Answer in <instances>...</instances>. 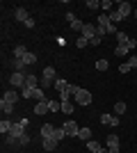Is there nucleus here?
Masks as SVG:
<instances>
[{
    "mask_svg": "<svg viewBox=\"0 0 137 153\" xmlns=\"http://www.w3.org/2000/svg\"><path fill=\"white\" fill-rule=\"evenodd\" d=\"M23 62H25V66H32L34 62H37V55H34V53H25V55H23Z\"/></svg>",
    "mask_w": 137,
    "mask_h": 153,
    "instance_id": "19",
    "label": "nucleus"
},
{
    "mask_svg": "<svg viewBox=\"0 0 137 153\" xmlns=\"http://www.w3.org/2000/svg\"><path fill=\"white\" fill-rule=\"evenodd\" d=\"M135 19H137V9H135Z\"/></svg>",
    "mask_w": 137,
    "mask_h": 153,
    "instance_id": "47",
    "label": "nucleus"
},
{
    "mask_svg": "<svg viewBox=\"0 0 137 153\" xmlns=\"http://www.w3.org/2000/svg\"><path fill=\"white\" fill-rule=\"evenodd\" d=\"M80 37H85L87 41H89V39H94V37H96V25H94V23H85V25H82V30H80Z\"/></svg>",
    "mask_w": 137,
    "mask_h": 153,
    "instance_id": "5",
    "label": "nucleus"
},
{
    "mask_svg": "<svg viewBox=\"0 0 137 153\" xmlns=\"http://www.w3.org/2000/svg\"><path fill=\"white\" fill-rule=\"evenodd\" d=\"M48 110H50V112H59V110H62V103L50 101V98H48Z\"/></svg>",
    "mask_w": 137,
    "mask_h": 153,
    "instance_id": "29",
    "label": "nucleus"
},
{
    "mask_svg": "<svg viewBox=\"0 0 137 153\" xmlns=\"http://www.w3.org/2000/svg\"><path fill=\"white\" fill-rule=\"evenodd\" d=\"M105 34H107V30H105V27H101V25H96V37H101V39H103Z\"/></svg>",
    "mask_w": 137,
    "mask_h": 153,
    "instance_id": "37",
    "label": "nucleus"
},
{
    "mask_svg": "<svg viewBox=\"0 0 137 153\" xmlns=\"http://www.w3.org/2000/svg\"><path fill=\"white\" fill-rule=\"evenodd\" d=\"M41 78H44V80H48V82H55V80H57V73H55V69H53V66H46Z\"/></svg>",
    "mask_w": 137,
    "mask_h": 153,
    "instance_id": "10",
    "label": "nucleus"
},
{
    "mask_svg": "<svg viewBox=\"0 0 137 153\" xmlns=\"http://www.w3.org/2000/svg\"><path fill=\"white\" fill-rule=\"evenodd\" d=\"M57 144H59V142L55 140V135H53V137H44V142H41V146H44L46 151H55Z\"/></svg>",
    "mask_w": 137,
    "mask_h": 153,
    "instance_id": "8",
    "label": "nucleus"
},
{
    "mask_svg": "<svg viewBox=\"0 0 137 153\" xmlns=\"http://www.w3.org/2000/svg\"><path fill=\"white\" fill-rule=\"evenodd\" d=\"M12 126H14V121H9V119H2V121H0V133H2V135H9Z\"/></svg>",
    "mask_w": 137,
    "mask_h": 153,
    "instance_id": "16",
    "label": "nucleus"
},
{
    "mask_svg": "<svg viewBox=\"0 0 137 153\" xmlns=\"http://www.w3.org/2000/svg\"><path fill=\"white\" fill-rule=\"evenodd\" d=\"M25 46H16V48H14V57H16V59H21V57H23V55H25Z\"/></svg>",
    "mask_w": 137,
    "mask_h": 153,
    "instance_id": "30",
    "label": "nucleus"
},
{
    "mask_svg": "<svg viewBox=\"0 0 137 153\" xmlns=\"http://www.w3.org/2000/svg\"><path fill=\"white\" fill-rule=\"evenodd\" d=\"M128 53H130V51H128L126 46H119V44H117V48H114V55H117V57H126Z\"/></svg>",
    "mask_w": 137,
    "mask_h": 153,
    "instance_id": "24",
    "label": "nucleus"
},
{
    "mask_svg": "<svg viewBox=\"0 0 137 153\" xmlns=\"http://www.w3.org/2000/svg\"><path fill=\"white\" fill-rule=\"evenodd\" d=\"M135 153H137V151H135Z\"/></svg>",
    "mask_w": 137,
    "mask_h": 153,
    "instance_id": "48",
    "label": "nucleus"
},
{
    "mask_svg": "<svg viewBox=\"0 0 137 153\" xmlns=\"http://www.w3.org/2000/svg\"><path fill=\"white\" fill-rule=\"evenodd\" d=\"M78 140H82V142H89V140H91V130H89V128H80Z\"/></svg>",
    "mask_w": 137,
    "mask_h": 153,
    "instance_id": "20",
    "label": "nucleus"
},
{
    "mask_svg": "<svg viewBox=\"0 0 137 153\" xmlns=\"http://www.w3.org/2000/svg\"><path fill=\"white\" fill-rule=\"evenodd\" d=\"M101 123H103V126H112V128H117V126H119V117L107 114V112H105V114H101Z\"/></svg>",
    "mask_w": 137,
    "mask_h": 153,
    "instance_id": "6",
    "label": "nucleus"
},
{
    "mask_svg": "<svg viewBox=\"0 0 137 153\" xmlns=\"http://www.w3.org/2000/svg\"><path fill=\"white\" fill-rule=\"evenodd\" d=\"M105 144H107V149H114V146H119V135H107Z\"/></svg>",
    "mask_w": 137,
    "mask_h": 153,
    "instance_id": "18",
    "label": "nucleus"
},
{
    "mask_svg": "<svg viewBox=\"0 0 137 153\" xmlns=\"http://www.w3.org/2000/svg\"><path fill=\"white\" fill-rule=\"evenodd\" d=\"M98 25L107 30V27H110V25H114V23H110V19H107V14H101V16H98Z\"/></svg>",
    "mask_w": 137,
    "mask_h": 153,
    "instance_id": "21",
    "label": "nucleus"
},
{
    "mask_svg": "<svg viewBox=\"0 0 137 153\" xmlns=\"http://www.w3.org/2000/svg\"><path fill=\"white\" fill-rule=\"evenodd\" d=\"M117 12L121 14V19H126V16H130V12H133L130 2H126V0H121V2L117 5Z\"/></svg>",
    "mask_w": 137,
    "mask_h": 153,
    "instance_id": "7",
    "label": "nucleus"
},
{
    "mask_svg": "<svg viewBox=\"0 0 137 153\" xmlns=\"http://www.w3.org/2000/svg\"><path fill=\"white\" fill-rule=\"evenodd\" d=\"M66 85H69V82H66V80H62V78H57V80H55V82H53V87H55V89H57L59 94H62V91L66 89Z\"/></svg>",
    "mask_w": 137,
    "mask_h": 153,
    "instance_id": "22",
    "label": "nucleus"
},
{
    "mask_svg": "<svg viewBox=\"0 0 137 153\" xmlns=\"http://www.w3.org/2000/svg\"><path fill=\"white\" fill-rule=\"evenodd\" d=\"M87 149H89L91 153H98V151H101V149H103V146H101V144H98V142L89 140V142H87Z\"/></svg>",
    "mask_w": 137,
    "mask_h": 153,
    "instance_id": "26",
    "label": "nucleus"
},
{
    "mask_svg": "<svg viewBox=\"0 0 137 153\" xmlns=\"http://www.w3.org/2000/svg\"><path fill=\"white\" fill-rule=\"evenodd\" d=\"M23 25H25V27H34V19H32V16H30V19H27L25 23H23Z\"/></svg>",
    "mask_w": 137,
    "mask_h": 153,
    "instance_id": "44",
    "label": "nucleus"
},
{
    "mask_svg": "<svg viewBox=\"0 0 137 153\" xmlns=\"http://www.w3.org/2000/svg\"><path fill=\"white\" fill-rule=\"evenodd\" d=\"M73 101L78 103V105H89V103H91V94L87 89H82V87H78L76 94H73Z\"/></svg>",
    "mask_w": 137,
    "mask_h": 153,
    "instance_id": "1",
    "label": "nucleus"
},
{
    "mask_svg": "<svg viewBox=\"0 0 137 153\" xmlns=\"http://www.w3.org/2000/svg\"><path fill=\"white\" fill-rule=\"evenodd\" d=\"M27 144H30V135H23L21 137V146H27Z\"/></svg>",
    "mask_w": 137,
    "mask_h": 153,
    "instance_id": "40",
    "label": "nucleus"
},
{
    "mask_svg": "<svg viewBox=\"0 0 137 153\" xmlns=\"http://www.w3.org/2000/svg\"><path fill=\"white\" fill-rule=\"evenodd\" d=\"M53 135H55V126L53 123H44L41 126V140L44 137H53Z\"/></svg>",
    "mask_w": 137,
    "mask_h": 153,
    "instance_id": "11",
    "label": "nucleus"
},
{
    "mask_svg": "<svg viewBox=\"0 0 137 153\" xmlns=\"http://www.w3.org/2000/svg\"><path fill=\"white\" fill-rule=\"evenodd\" d=\"M14 16H16V21H23V23H25V21L30 19V14H27V9H25V7H19V9L14 12Z\"/></svg>",
    "mask_w": 137,
    "mask_h": 153,
    "instance_id": "12",
    "label": "nucleus"
},
{
    "mask_svg": "<svg viewBox=\"0 0 137 153\" xmlns=\"http://www.w3.org/2000/svg\"><path fill=\"white\" fill-rule=\"evenodd\" d=\"M0 110H2V114H12L14 112V103H7L5 98H0Z\"/></svg>",
    "mask_w": 137,
    "mask_h": 153,
    "instance_id": "15",
    "label": "nucleus"
},
{
    "mask_svg": "<svg viewBox=\"0 0 137 153\" xmlns=\"http://www.w3.org/2000/svg\"><path fill=\"white\" fill-rule=\"evenodd\" d=\"M39 85H41V89H48L53 82H48V80H44V78H41V82H39Z\"/></svg>",
    "mask_w": 137,
    "mask_h": 153,
    "instance_id": "43",
    "label": "nucleus"
},
{
    "mask_svg": "<svg viewBox=\"0 0 137 153\" xmlns=\"http://www.w3.org/2000/svg\"><path fill=\"white\" fill-rule=\"evenodd\" d=\"M66 23H69L76 32H80V30H82V25H85V23H82V21H80L73 12H66Z\"/></svg>",
    "mask_w": 137,
    "mask_h": 153,
    "instance_id": "3",
    "label": "nucleus"
},
{
    "mask_svg": "<svg viewBox=\"0 0 137 153\" xmlns=\"http://www.w3.org/2000/svg\"><path fill=\"white\" fill-rule=\"evenodd\" d=\"M114 112H117V114H124V112H126V103L117 101V103H114Z\"/></svg>",
    "mask_w": 137,
    "mask_h": 153,
    "instance_id": "32",
    "label": "nucleus"
},
{
    "mask_svg": "<svg viewBox=\"0 0 137 153\" xmlns=\"http://www.w3.org/2000/svg\"><path fill=\"white\" fill-rule=\"evenodd\" d=\"M107 66H110V64H107V59H98V62H96V69H98V71H107Z\"/></svg>",
    "mask_w": 137,
    "mask_h": 153,
    "instance_id": "34",
    "label": "nucleus"
},
{
    "mask_svg": "<svg viewBox=\"0 0 137 153\" xmlns=\"http://www.w3.org/2000/svg\"><path fill=\"white\" fill-rule=\"evenodd\" d=\"M107 19H110V23H119V21H121V14H119L117 9H112V12L107 14Z\"/></svg>",
    "mask_w": 137,
    "mask_h": 153,
    "instance_id": "27",
    "label": "nucleus"
},
{
    "mask_svg": "<svg viewBox=\"0 0 137 153\" xmlns=\"http://www.w3.org/2000/svg\"><path fill=\"white\" fill-rule=\"evenodd\" d=\"M2 98H5L7 103H14V105H16V103H19V94H16V91H14V89L5 91V94H2Z\"/></svg>",
    "mask_w": 137,
    "mask_h": 153,
    "instance_id": "14",
    "label": "nucleus"
},
{
    "mask_svg": "<svg viewBox=\"0 0 137 153\" xmlns=\"http://www.w3.org/2000/svg\"><path fill=\"white\" fill-rule=\"evenodd\" d=\"M62 112H64V114H73V103L71 101H62Z\"/></svg>",
    "mask_w": 137,
    "mask_h": 153,
    "instance_id": "25",
    "label": "nucleus"
},
{
    "mask_svg": "<svg viewBox=\"0 0 137 153\" xmlns=\"http://www.w3.org/2000/svg\"><path fill=\"white\" fill-rule=\"evenodd\" d=\"M85 7L89 9V12H96V9H101V2H98V0H87Z\"/></svg>",
    "mask_w": 137,
    "mask_h": 153,
    "instance_id": "23",
    "label": "nucleus"
},
{
    "mask_svg": "<svg viewBox=\"0 0 137 153\" xmlns=\"http://www.w3.org/2000/svg\"><path fill=\"white\" fill-rule=\"evenodd\" d=\"M128 64H130V69H137V55H133V57L128 59Z\"/></svg>",
    "mask_w": 137,
    "mask_h": 153,
    "instance_id": "41",
    "label": "nucleus"
},
{
    "mask_svg": "<svg viewBox=\"0 0 137 153\" xmlns=\"http://www.w3.org/2000/svg\"><path fill=\"white\" fill-rule=\"evenodd\" d=\"M62 128H64V133H66V137H78V133H80V128H78V123L73 121V119H66V121L62 123Z\"/></svg>",
    "mask_w": 137,
    "mask_h": 153,
    "instance_id": "2",
    "label": "nucleus"
},
{
    "mask_svg": "<svg viewBox=\"0 0 137 153\" xmlns=\"http://www.w3.org/2000/svg\"><path fill=\"white\" fill-rule=\"evenodd\" d=\"M128 39H130L128 34H124V32H117V41H119V46H126V44H128Z\"/></svg>",
    "mask_w": 137,
    "mask_h": 153,
    "instance_id": "31",
    "label": "nucleus"
},
{
    "mask_svg": "<svg viewBox=\"0 0 137 153\" xmlns=\"http://www.w3.org/2000/svg\"><path fill=\"white\" fill-rule=\"evenodd\" d=\"M76 46H78V48H85V46H89V41H87L85 37H78V41H76Z\"/></svg>",
    "mask_w": 137,
    "mask_h": 153,
    "instance_id": "35",
    "label": "nucleus"
},
{
    "mask_svg": "<svg viewBox=\"0 0 137 153\" xmlns=\"http://www.w3.org/2000/svg\"><path fill=\"white\" fill-rule=\"evenodd\" d=\"M98 153H110V151H107V146H105V149H101V151H98Z\"/></svg>",
    "mask_w": 137,
    "mask_h": 153,
    "instance_id": "46",
    "label": "nucleus"
},
{
    "mask_svg": "<svg viewBox=\"0 0 137 153\" xmlns=\"http://www.w3.org/2000/svg\"><path fill=\"white\" fill-rule=\"evenodd\" d=\"M103 44V39L101 37H94V39H89V46H101Z\"/></svg>",
    "mask_w": 137,
    "mask_h": 153,
    "instance_id": "39",
    "label": "nucleus"
},
{
    "mask_svg": "<svg viewBox=\"0 0 137 153\" xmlns=\"http://www.w3.org/2000/svg\"><path fill=\"white\" fill-rule=\"evenodd\" d=\"M101 9H103V14H110L112 9H114V5H112L110 0H103V2H101Z\"/></svg>",
    "mask_w": 137,
    "mask_h": 153,
    "instance_id": "28",
    "label": "nucleus"
},
{
    "mask_svg": "<svg viewBox=\"0 0 137 153\" xmlns=\"http://www.w3.org/2000/svg\"><path fill=\"white\" fill-rule=\"evenodd\" d=\"M135 46H137V41H135V39H128V44H126V48H128V51H133Z\"/></svg>",
    "mask_w": 137,
    "mask_h": 153,
    "instance_id": "42",
    "label": "nucleus"
},
{
    "mask_svg": "<svg viewBox=\"0 0 137 153\" xmlns=\"http://www.w3.org/2000/svg\"><path fill=\"white\" fill-rule=\"evenodd\" d=\"M9 85H12V87H21V89H23V87H25V76H23V73H19V71H14L12 76H9Z\"/></svg>",
    "mask_w": 137,
    "mask_h": 153,
    "instance_id": "4",
    "label": "nucleus"
},
{
    "mask_svg": "<svg viewBox=\"0 0 137 153\" xmlns=\"http://www.w3.org/2000/svg\"><path fill=\"white\" fill-rule=\"evenodd\" d=\"M64 137H66L64 128H62V126H59V128H55V140H57V142H62V140H64Z\"/></svg>",
    "mask_w": 137,
    "mask_h": 153,
    "instance_id": "33",
    "label": "nucleus"
},
{
    "mask_svg": "<svg viewBox=\"0 0 137 153\" xmlns=\"http://www.w3.org/2000/svg\"><path fill=\"white\" fill-rule=\"evenodd\" d=\"M39 82H41V80L37 76H32V73H27V76H25V87H30V89H37Z\"/></svg>",
    "mask_w": 137,
    "mask_h": 153,
    "instance_id": "9",
    "label": "nucleus"
},
{
    "mask_svg": "<svg viewBox=\"0 0 137 153\" xmlns=\"http://www.w3.org/2000/svg\"><path fill=\"white\" fill-rule=\"evenodd\" d=\"M46 112H50L48 110V101H39L34 105V114H46Z\"/></svg>",
    "mask_w": 137,
    "mask_h": 153,
    "instance_id": "13",
    "label": "nucleus"
},
{
    "mask_svg": "<svg viewBox=\"0 0 137 153\" xmlns=\"http://www.w3.org/2000/svg\"><path fill=\"white\" fill-rule=\"evenodd\" d=\"M34 96V89H30V87H23V98H32Z\"/></svg>",
    "mask_w": 137,
    "mask_h": 153,
    "instance_id": "36",
    "label": "nucleus"
},
{
    "mask_svg": "<svg viewBox=\"0 0 137 153\" xmlns=\"http://www.w3.org/2000/svg\"><path fill=\"white\" fill-rule=\"evenodd\" d=\"M128 71H130V64L128 62H124L121 66H119V73H128Z\"/></svg>",
    "mask_w": 137,
    "mask_h": 153,
    "instance_id": "38",
    "label": "nucleus"
},
{
    "mask_svg": "<svg viewBox=\"0 0 137 153\" xmlns=\"http://www.w3.org/2000/svg\"><path fill=\"white\" fill-rule=\"evenodd\" d=\"M110 153H119V146H114V149H107Z\"/></svg>",
    "mask_w": 137,
    "mask_h": 153,
    "instance_id": "45",
    "label": "nucleus"
},
{
    "mask_svg": "<svg viewBox=\"0 0 137 153\" xmlns=\"http://www.w3.org/2000/svg\"><path fill=\"white\" fill-rule=\"evenodd\" d=\"M9 64H12V69L19 71V73H23V69H25V62H23V59H16V57H14Z\"/></svg>",
    "mask_w": 137,
    "mask_h": 153,
    "instance_id": "17",
    "label": "nucleus"
}]
</instances>
